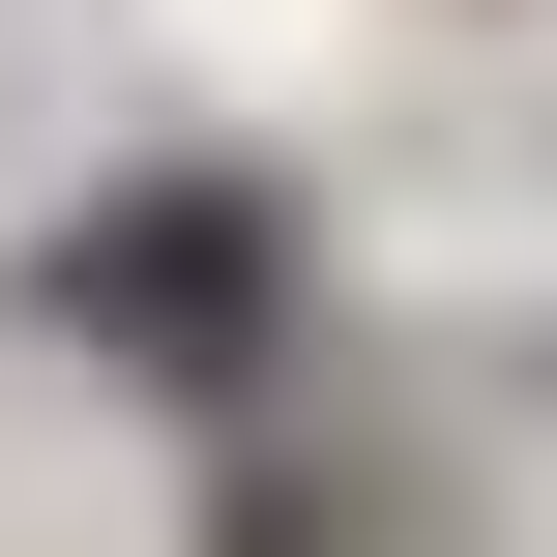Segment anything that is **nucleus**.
Here are the masks:
<instances>
[{
  "label": "nucleus",
  "mask_w": 557,
  "mask_h": 557,
  "mask_svg": "<svg viewBox=\"0 0 557 557\" xmlns=\"http://www.w3.org/2000/svg\"><path fill=\"white\" fill-rule=\"evenodd\" d=\"M29 323L117 352V382H206V411H235V382L294 352V206H264V176H117V206L29 235Z\"/></svg>",
  "instance_id": "obj_1"
}]
</instances>
